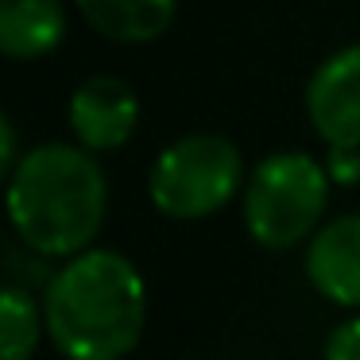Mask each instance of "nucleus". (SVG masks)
Here are the masks:
<instances>
[{
	"label": "nucleus",
	"instance_id": "4",
	"mask_svg": "<svg viewBox=\"0 0 360 360\" xmlns=\"http://www.w3.org/2000/svg\"><path fill=\"white\" fill-rule=\"evenodd\" d=\"M244 186V159L229 136L194 132L167 143L151 171V202L174 221H198L229 205Z\"/></svg>",
	"mask_w": 360,
	"mask_h": 360
},
{
	"label": "nucleus",
	"instance_id": "7",
	"mask_svg": "<svg viewBox=\"0 0 360 360\" xmlns=\"http://www.w3.org/2000/svg\"><path fill=\"white\" fill-rule=\"evenodd\" d=\"M310 283L337 306H360V217H337L310 236Z\"/></svg>",
	"mask_w": 360,
	"mask_h": 360
},
{
	"label": "nucleus",
	"instance_id": "1",
	"mask_svg": "<svg viewBox=\"0 0 360 360\" xmlns=\"http://www.w3.org/2000/svg\"><path fill=\"white\" fill-rule=\"evenodd\" d=\"M51 341L70 360H120L140 345L148 321L143 279L120 252H78L43 298Z\"/></svg>",
	"mask_w": 360,
	"mask_h": 360
},
{
	"label": "nucleus",
	"instance_id": "5",
	"mask_svg": "<svg viewBox=\"0 0 360 360\" xmlns=\"http://www.w3.org/2000/svg\"><path fill=\"white\" fill-rule=\"evenodd\" d=\"M306 112L329 148H360V43L337 51L314 70Z\"/></svg>",
	"mask_w": 360,
	"mask_h": 360
},
{
	"label": "nucleus",
	"instance_id": "12",
	"mask_svg": "<svg viewBox=\"0 0 360 360\" xmlns=\"http://www.w3.org/2000/svg\"><path fill=\"white\" fill-rule=\"evenodd\" d=\"M329 174L333 179H341V182H352V179H360V155H356V148H333V159H329Z\"/></svg>",
	"mask_w": 360,
	"mask_h": 360
},
{
	"label": "nucleus",
	"instance_id": "3",
	"mask_svg": "<svg viewBox=\"0 0 360 360\" xmlns=\"http://www.w3.org/2000/svg\"><path fill=\"white\" fill-rule=\"evenodd\" d=\"M329 202V174L306 151H279L256 163L244 186V225L264 248H295L310 233Z\"/></svg>",
	"mask_w": 360,
	"mask_h": 360
},
{
	"label": "nucleus",
	"instance_id": "2",
	"mask_svg": "<svg viewBox=\"0 0 360 360\" xmlns=\"http://www.w3.org/2000/svg\"><path fill=\"white\" fill-rule=\"evenodd\" d=\"M109 186L89 148L43 143L8 174V217L27 248L78 256L101 233Z\"/></svg>",
	"mask_w": 360,
	"mask_h": 360
},
{
	"label": "nucleus",
	"instance_id": "9",
	"mask_svg": "<svg viewBox=\"0 0 360 360\" xmlns=\"http://www.w3.org/2000/svg\"><path fill=\"white\" fill-rule=\"evenodd\" d=\"M94 32L112 43H151L171 27L179 0H74Z\"/></svg>",
	"mask_w": 360,
	"mask_h": 360
},
{
	"label": "nucleus",
	"instance_id": "6",
	"mask_svg": "<svg viewBox=\"0 0 360 360\" xmlns=\"http://www.w3.org/2000/svg\"><path fill=\"white\" fill-rule=\"evenodd\" d=\"M136 120H140V101L124 78L97 74L82 82L70 97V128L89 151L124 148L136 132Z\"/></svg>",
	"mask_w": 360,
	"mask_h": 360
},
{
	"label": "nucleus",
	"instance_id": "11",
	"mask_svg": "<svg viewBox=\"0 0 360 360\" xmlns=\"http://www.w3.org/2000/svg\"><path fill=\"white\" fill-rule=\"evenodd\" d=\"M326 360H360V318L345 321V326H337L329 333Z\"/></svg>",
	"mask_w": 360,
	"mask_h": 360
},
{
	"label": "nucleus",
	"instance_id": "13",
	"mask_svg": "<svg viewBox=\"0 0 360 360\" xmlns=\"http://www.w3.org/2000/svg\"><path fill=\"white\" fill-rule=\"evenodd\" d=\"M16 163H20V159H16V128H12V120L4 117V120H0V171L12 174V171H16Z\"/></svg>",
	"mask_w": 360,
	"mask_h": 360
},
{
	"label": "nucleus",
	"instance_id": "8",
	"mask_svg": "<svg viewBox=\"0 0 360 360\" xmlns=\"http://www.w3.org/2000/svg\"><path fill=\"white\" fill-rule=\"evenodd\" d=\"M66 35L63 0H0V51L8 58H39Z\"/></svg>",
	"mask_w": 360,
	"mask_h": 360
},
{
	"label": "nucleus",
	"instance_id": "10",
	"mask_svg": "<svg viewBox=\"0 0 360 360\" xmlns=\"http://www.w3.org/2000/svg\"><path fill=\"white\" fill-rule=\"evenodd\" d=\"M39 341V310L32 295L8 287L0 295V360H32Z\"/></svg>",
	"mask_w": 360,
	"mask_h": 360
}]
</instances>
